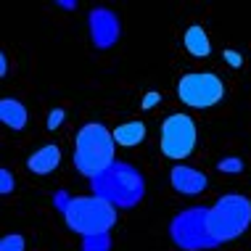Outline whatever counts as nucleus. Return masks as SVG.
Segmentation results:
<instances>
[{
    "instance_id": "f257e3e1",
    "label": "nucleus",
    "mask_w": 251,
    "mask_h": 251,
    "mask_svg": "<svg viewBox=\"0 0 251 251\" xmlns=\"http://www.w3.org/2000/svg\"><path fill=\"white\" fill-rule=\"evenodd\" d=\"M93 196H100L117 209H135L146 196V177L130 161H114L90 180Z\"/></svg>"
},
{
    "instance_id": "f03ea898",
    "label": "nucleus",
    "mask_w": 251,
    "mask_h": 251,
    "mask_svg": "<svg viewBox=\"0 0 251 251\" xmlns=\"http://www.w3.org/2000/svg\"><path fill=\"white\" fill-rule=\"evenodd\" d=\"M114 151H117L114 132L100 122H87L79 127L77 138H74V167L79 175L93 180L117 161Z\"/></svg>"
},
{
    "instance_id": "7ed1b4c3",
    "label": "nucleus",
    "mask_w": 251,
    "mask_h": 251,
    "mask_svg": "<svg viewBox=\"0 0 251 251\" xmlns=\"http://www.w3.org/2000/svg\"><path fill=\"white\" fill-rule=\"evenodd\" d=\"M64 222L79 238L103 235L117 222V206L100 196H79V199H72L69 206L64 209Z\"/></svg>"
},
{
    "instance_id": "20e7f679",
    "label": "nucleus",
    "mask_w": 251,
    "mask_h": 251,
    "mask_svg": "<svg viewBox=\"0 0 251 251\" xmlns=\"http://www.w3.org/2000/svg\"><path fill=\"white\" fill-rule=\"evenodd\" d=\"M249 225H251V201L246 196L227 193V196H220L214 201V206H209L206 227L217 243L241 238L249 230Z\"/></svg>"
},
{
    "instance_id": "39448f33",
    "label": "nucleus",
    "mask_w": 251,
    "mask_h": 251,
    "mask_svg": "<svg viewBox=\"0 0 251 251\" xmlns=\"http://www.w3.org/2000/svg\"><path fill=\"white\" fill-rule=\"evenodd\" d=\"M206 214H209L206 206H191L185 212L175 214L172 222H169V238H172L175 246L182 251H209L220 246L209 235Z\"/></svg>"
},
{
    "instance_id": "423d86ee",
    "label": "nucleus",
    "mask_w": 251,
    "mask_h": 251,
    "mask_svg": "<svg viewBox=\"0 0 251 251\" xmlns=\"http://www.w3.org/2000/svg\"><path fill=\"white\" fill-rule=\"evenodd\" d=\"M199 143V130H196V122L188 114H169L161 122V153L172 161H182L196 151Z\"/></svg>"
},
{
    "instance_id": "0eeeda50",
    "label": "nucleus",
    "mask_w": 251,
    "mask_h": 251,
    "mask_svg": "<svg viewBox=\"0 0 251 251\" xmlns=\"http://www.w3.org/2000/svg\"><path fill=\"white\" fill-rule=\"evenodd\" d=\"M177 96L191 108H212L225 98V85L214 72H188L177 82Z\"/></svg>"
},
{
    "instance_id": "6e6552de",
    "label": "nucleus",
    "mask_w": 251,
    "mask_h": 251,
    "mask_svg": "<svg viewBox=\"0 0 251 251\" xmlns=\"http://www.w3.org/2000/svg\"><path fill=\"white\" fill-rule=\"evenodd\" d=\"M87 24H90V40L98 50H108L117 45V40L122 37V22L111 8H93L87 13Z\"/></svg>"
},
{
    "instance_id": "1a4fd4ad",
    "label": "nucleus",
    "mask_w": 251,
    "mask_h": 251,
    "mask_svg": "<svg viewBox=\"0 0 251 251\" xmlns=\"http://www.w3.org/2000/svg\"><path fill=\"white\" fill-rule=\"evenodd\" d=\"M169 182H172V188L180 196H201L209 188V177H206V175L199 172V169H193V167H185V164L172 167V172H169Z\"/></svg>"
},
{
    "instance_id": "9d476101",
    "label": "nucleus",
    "mask_w": 251,
    "mask_h": 251,
    "mask_svg": "<svg viewBox=\"0 0 251 251\" xmlns=\"http://www.w3.org/2000/svg\"><path fill=\"white\" fill-rule=\"evenodd\" d=\"M58 164H61V148L56 143H45L26 159V167L35 175H50L58 169Z\"/></svg>"
},
{
    "instance_id": "9b49d317",
    "label": "nucleus",
    "mask_w": 251,
    "mask_h": 251,
    "mask_svg": "<svg viewBox=\"0 0 251 251\" xmlns=\"http://www.w3.org/2000/svg\"><path fill=\"white\" fill-rule=\"evenodd\" d=\"M0 122L5 127H11V130L22 132L26 122H29V111H26V106L19 98H3L0 100Z\"/></svg>"
},
{
    "instance_id": "f8f14e48",
    "label": "nucleus",
    "mask_w": 251,
    "mask_h": 251,
    "mask_svg": "<svg viewBox=\"0 0 251 251\" xmlns=\"http://www.w3.org/2000/svg\"><path fill=\"white\" fill-rule=\"evenodd\" d=\"M182 45H185V50L191 53L193 58H206L209 53H212V43H209V35L206 29L199 24L188 26L185 35H182Z\"/></svg>"
},
{
    "instance_id": "ddd939ff",
    "label": "nucleus",
    "mask_w": 251,
    "mask_h": 251,
    "mask_svg": "<svg viewBox=\"0 0 251 251\" xmlns=\"http://www.w3.org/2000/svg\"><path fill=\"white\" fill-rule=\"evenodd\" d=\"M146 132L148 130H146L143 122L132 119V122H125V125H119L117 130H114V140H117V146H122V148H135L146 140Z\"/></svg>"
},
{
    "instance_id": "4468645a",
    "label": "nucleus",
    "mask_w": 251,
    "mask_h": 251,
    "mask_svg": "<svg viewBox=\"0 0 251 251\" xmlns=\"http://www.w3.org/2000/svg\"><path fill=\"white\" fill-rule=\"evenodd\" d=\"M82 251H111V238H108V233L82 238Z\"/></svg>"
},
{
    "instance_id": "2eb2a0df",
    "label": "nucleus",
    "mask_w": 251,
    "mask_h": 251,
    "mask_svg": "<svg viewBox=\"0 0 251 251\" xmlns=\"http://www.w3.org/2000/svg\"><path fill=\"white\" fill-rule=\"evenodd\" d=\"M217 169L225 175H241L243 172V159L238 156H227V159H220L217 161Z\"/></svg>"
},
{
    "instance_id": "dca6fc26",
    "label": "nucleus",
    "mask_w": 251,
    "mask_h": 251,
    "mask_svg": "<svg viewBox=\"0 0 251 251\" xmlns=\"http://www.w3.org/2000/svg\"><path fill=\"white\" fill-rule=\"evenodd\" d=\"M0 251H26L24 235H19V233L3 235V241H0Z\"/></svg>"
},
{
    "instance_id": "f3484780",
    "label": "nucleus",
    "mask_w": 251,
    "mask_h": 251,
    "mask_svg": "<svg viewBox=\"0 0 251 251\" xmlns=\"http://www.w3.org/2000/svg\"><path fill=\"white\" fill-rule=\"evenodd\" d=\"M13 188H16V180H13V175H11V169H0V193L3 196H8L13 193Z\"/></svg>"
},
{
    "instance_id": "a211bd4d",
    "label": "nucleus",
    "mask_w": 251,
    "mask_h": 251,
    "mask_svg": "<svg viewBox=\"0 0 251 251\" xmlns=\"http://www.w3.org/2000/svg\"><path fill=\"white\" fill-rule=\"evenodd\" d=\"M64 119H66L64 108H53V111L48 114V130H58V127L64 125Z\"/></svg>"
},
{
    "instance_id": "6ab92c4d",
    "label": "nucleus",
    "mask_w": 251,
    "mask_h": 251,
    "mask_svg": "<svg viewBox=\"0 0 251 251\" xmlns=\"http://www.w3.org/2000/svg\"><path fill=\"white\" fill-rule=\"evenodd\" d=\"M225 61L233 66V69H241V66H243V58H241L238 50H225Z\"/></svg>"
},
{
    "instance_id": "aec40b11",
    "label": "nucleus",
    "mask_w": 251,
    "mask_h": 251,
    "mask_svg": "<svg viewBox=\"0 0 251 251\" xmlns=\"http://www.w3.org/2000/svg\"><path fill=\"white\" fill-rule=\"evenodd\" d=\"M156 103H159V93H148V96L143 98V103H140V106H143V108H153Z\"/></svg>"
},
{
    "instance_id": "412c9836",
    "label": "nucleus",
    "mask_w": 251,
    "mask_h": 251,
    "mask_svg": "<svg viewBox=\"0 0 251 251\" xmlns=\"http://www.w3.org/2000/svg\"><path fill=\"white\" fill-rule=\"evenodd\" d=\"M56 5L61 11H74V8H77V0H58Z\"/></svg>"
},
{
    "instance_id": "4be33fe9",
    "label": "nucleus",
    "mask_w": 251,
    "mask_h": 251,
    "mask_svg": "<svg viewBox=\"0 0 251 251\" xmlns=\"http://www.w3.org/2000/svg\"><path fill=\"white\" fill-rule=\"evenodd\" d=\"M5 74H8V56L0 53V77H5Z\"/></svg>"
}]
</instances>
